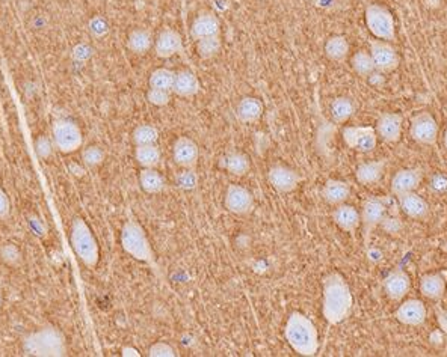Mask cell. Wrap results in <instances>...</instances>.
Masks as SVG:
<instances>
[{"instance_id": "cell-1", "label": "cell", "mask_w": 447, "mask_h": 357, "mask_svg": "<svg viewBox=\"0 0 447 357\" xmlns=\"http://www.w3.org/2000/svg\"><path fill=\"white\" fill-rule=\"evenodd\" d=\"M352 309L351 288L343 279V276L333 273L323 281V303L322 314L330 324L345 321Z\"/></svg>"}, {"instance_id": "cell-2", "label": "cell", "mask_w": 447, "mask_h": 357, "mask_svg": "<svg viewBox=\"0 0 447 357\" xmlns=\"http://www.w3.org/2000/svg\"><path fill=\"white\" fill-rule=\"evenodd\" d=\"M284 335L288 346L301 356H314L319 350L318 328L304 314L293 312L288 316Z\"/></svg>"}, {"instance_id": "cell-3", "label": "cell", "mask_w": 447, "mask_h": 357, "mask_svg": "<svg viewBox=\"0 0 447 357\" xmlns=\"http://www.w3.org/2000/svg\"><path fill=\"white\" fill-rule=\"evenodd\" d=\"M23 350L29 356H64L67 351L62 333L54 327H44L26 336Z\"/></svg>"}, {"instance_id": "cell-4", "label": "cell", "mask_w": 447, "mask_h": 357, "mask_svg": "<svg viewBox=\"0 0 447 357\" xmlns=\"http://www.w3.org/2000/svg\"><path fill=\"white\" fill-rule=\"evenodd\" d=\"M71 244L76 255L79 257L86 267H96L99 262V244L96 237L88 227V223L76 217L71 224Z\"/></svg>"}, {"instance_id": "cell-5", "label": "cell", "mask_w": 447, "mask_h": 357, "mask_svg": "<svg viewBox=\"0 0 447 357\" xmlns=\"http://www.w3.org/2000/svg\"><path fill=\"white\" fill-rule=\"evenodd\" d=\"M121 244L126 252L138 261L150 262L153 259V250L149 238L139 223L129 220L121 229Z\"/></svg>"}, {"instance_id": "cell-6", "label": "cell", "mask_w": 447, "mask_h": 357, "mask_svg": "<svg viewBox=\"0 0 447 357\" xmlns=\"http://www.w3.org/2000/svg\"><path fill=\"white\" fill-rule=\"evenodd\" d=\"M366 24L371 33L384 41H393L396 38V24L391 12L383 5H369L366 8Z\"/></svg>"}, {"instance_id": "cell-7", "label": "cell", "mask_w": 447, "mask_h": 357, "mask_svg": "<svg viewBox=\"0 0 447 357\" xmlns=\"http://www.w3.org/2000/svg\"><path fill=\"white\" fill-rule=\"evenodd\" d=\"M82 131L73 121L59 119L54 124V143L61 152H74L82 147Z\"/></svg>"}, {"instance_id": "cell-8", "label": "cell", "mask_w": 447, "mask_h": 357, "mask_svg": "<svg viewBox=\"0 0 447 357\" xmlns=\"http://www.w3.org/2000/svg\"><path fill=\"white\" fill-rule=\"evenodd\" d=\"M361 224L364 229V240L366 243H369L371 234L379 227L381 223L384 222L387 216V201L384 197H376L372 196L369 200H366L363 202V209H361Z\"/></svg>"}, {"instance_id": "cell-9", "label": "cell", "mask_w": 447, "mask_h": 357, "mask_svg": "<svg viewBox=\"0 0 447 357\" xmlns=\"http://www.w3.org/2000/svg\"><path fill=\"white\" fill-rule=\"evenodd\" d=\"M371 56L375 63L376 73L386 74L391 73L399 67V55L390 41L384 39H372L371 41Z\"/></svg>"}, {"instance_id": "cell-10", "label": "cell", "mask_w": 447, "mask_h": 357, "mask_svg": "<svg viewBox=\"0 0 447 357\" xmlns=\"http://www.w3.org/2000/svg\"><path fill=\"white\" fill-rule=\"evenodd\" d=\"M410 136L420 145H436L438 139V123L429 112H420L411 119Z\"/></svg>"}, {"instance_id": "cell-11", "label": "cell", "mask_w": 447, "mask_h": 357, "mask_svg": "<svg viewBox=\"0 0 447 357\" xmlns=\"http://www.w3.org/2000/svg\"><path fill=\"white\" fill-rule=\"evenodd\" d=\"M345 143L357 152H372L378 143V135L373 127H346L343 130Z\"/></svg>"}, {"instance_id": "cell-12", "label": "cell", "mask_w": 447, "mask_h": 357, "mask_svg": "<svg viewBox=\"0 0 447 357\" xmlns=\"http://www.w3.org/2000/svg\"><path fill=\"white\" fill-rule=\"evenodd\" d=\"M396 320L405 326H422L426 321L428 309L422 300L411 299L403 301L402 305L394 312Z\"/></svg>"}, {"instance_id": "cell-13", "label": "cell", "mask_w": 447, "mask_h": 357, "mask_svg": "<svg viewBox=\"0 0 447 357\" xmlns=\"http://www.w3.org/2000/svg\"><path fill=\"white\" fill-rule=\"evenodd\" d=\"M254 205L253 193L248 189L231 184L226 192V208L233 214H246Z\"/></svg>"}, {"instance_id": "cell-14", "label": "cell", "mask_w": 447, "mask_h": 357, "mask_svg": "<svg viewBox=\"0 0 447 357\" xmlns=\"http://www.w3.org/2000/svg\"><path fill=\"white\" fill-rule=\"evenodd\" d=\"M411 279L402 269H394L384 279V291L390 300L401 301L410 293Z\"/></svg>"}, {"instance_id": "cell-15", "label": "cell", "mask_w": 447, "mask_h": 357, "mask_svg": "<svg viewBox=\"0 0 447 357\" xmlns=\"http://www.w3.org/2000/svg\"><path fill=\"white\" fill-rule=\"evenodd\" d=\"M423 172L420 167H411V169H402L391 180V193L394 196H401L403 193L416 192L422 182Z\"/></svg>"}, {"instance_id": "cell-16", "label": "cell", "mask_w": 447, "mask_h": 357, "mask_svg": "<svg viewBox=\"0 0 447 357\" xmlns=\"http://www.w3.org/2000/svg\"><path fill=\"white\" fill-rule=\"evenodd\" d=\"M268 178H269V182L272 184V187L277 189L281 193L293 192L301 181V177L295 169L283 166V165L271 167Z\"/></svg>"}, {"instance_id": "cell-17", "label": "cell", "mask_w": 447, "mask_h": 357, "mask_svg": "<svg viewBox=\"0 0 447 357\" xmlns=\"http://www.w3.org/2000/svg\"><path fill=\"white\" fill-rule=\"evenodd\" d=\"M173 157L174 162L183 169H195L196 163H199L200 150L196 147V143L189 138H180L176 140L173 148Z\"/></svg>"}, {"instance_id": "cell-18", "label": "cell", "mask_w": 447, "mask_h": 357, "mask_svg": "<svg viewBox=\"0 0 447 357\" xmlns=\"http://www.w3.org/2000/svg\"><path fill=\"white\" fill-rule=\"evenodd\" d=\"M403 118L399 113H383L376 123V135L387 143H394L401 139Z\"/></svg>"}, {"instance_id": "cell-19", "label": "cell", "mask_w": 447, "mask_h": 357, "mask_svg": "<svg viewBox=\"0 0 447 357\" xmlns=\"http://www.w3.org/2000/svg\"><path fill=\"white\" fill-rule=\"evenodd\" d=\"M399 200V205L402 208L403 213L416 220H423L429 216V205L428 202L423 200L422 196H418L416 192H410V193H403L401 196H398Z\"/></svg>"}, {"instance_id": "cell-20", "label": "cell", "mask_w": 447, "mask_h": 357, "mask_svg": "<svg viewBox=\"0 0 447 357\" xmlns=\"http://www.w3.org/2000/svg\"><path fill=\"white\" fill-rule=\"evenodd\" d=\"M333 220L337 227L345 232L357 231V228L361 224V216L357 208L346 204L337 205V208L333 211Z\"/></svg>"}, {"instance_id": "cell-21", "label": "cell", "mask_w": 447, "mask_h": 357, "mask_svg": "<svg viewBox=\"0 0 447 357\" xmlns=\"http://www.w3.org/2000/svg\"><path fill=\"white\" fill-rule=\"evenodd\" d=\"M420 293L429 300L440 301L446 293V276L443 273H429L422 276Z\"/></svg>"}, {"instance_id": "cell-22", "label": "cell", "mask_w": 447, "mask_h": 357, "mask_svg": "<svg viewBox=\"0 0 447 357\" xmlns=\"http://www.w3.org/2000/svg\"><path fill=\"white\" fill-rule=\"evenodd\" d=\"M156 55L159 58H171L174 56L176 53L181 51L183 48V43H181V36L176 32V31H164L159 38L156 41Z\"/></svg>"}, {"instance_id": "cell-23", "label": "cell", "mask_w": 447, "mask_h": 357, "mask_svg": "<svg viewBox=\"0 0 447 357\" xmlns=\"http://www.w3.org/2000/svg\"><path fill=\"white\" fill-rule=\"evenodd\" d=\"M351 195V187L346 181L328 180L322 189V197L330 205L345 204Z\"/></svg>"}, {"instance_id": "cell-24", "label": "cell", "mask_w": 447, "mask_h": 357, "mask_svg": "<svg viewBox=\"0 0 447 357\" xmlns=\"http://www.w3.org/2000/svg\"><path fill=\"white\" fill-rule=\"evenodd\" d=\"M386 160H378V162H369L363 163L355 170V178L363 186H371V184L378 182L384 175L386 170Z\"/></svg>"}, {"instance_id": "cell-25", "label": "cell", "mask_w": 447, "mask_h": 357, "mask_svg": "<svg viewBox=\"0 0 447 357\" xmlns=\"http://www.w3.org/2000/svg\"><path fill=\"white\" fill-rule=\"evenodd\" d=\"M173 90L180 97H194L199 94L200 82L191 71H180L176 74Z\"/></svg>"}, {"instance_id": "cell-26", "label": "cell", "mask_w": 447, "mask_h": 357, "mask_svg": "<svg viewBox=\"0 0 447 357\" xmlns=\"http://www.w3.org/2000/svg\"><path fill=\"white\" fill-rule=\"evenodd\" d=\"M219 33V23L215 16L204 14L196 19L192 24V36L199 41V39L216 36Z\"/></svg>"}, {"instance_id": "cell-27", "label": "cell", "mask_w": 447, "mask_h": 357, "mask_svg": "<svg viewBox=\"0 0 447 357\" xmlns=\"http://www.w3.org/2000/svg\"><path fill=\"white\" fill-rule=\"evenodd\" d=\"M139 184L147 193H161L165 189V180L154 167H144L139 174Z\"/></svg>"}, {"instance_id": "cell-28", "label": "cell", "mask_w": 447, "mask_h": 357, "mask_svg": "<svg viewBox=\"0 0 447 357\" xmlns=\"http://www.w3.org/2000/svg\"><path fill=\"white\" fill-rule=\"evenodd\" d=\"M349 53V43L345 36L336 35L328 39L325 44V55L330 61L341 62L345 61Z\"/></svg>"}, {"instance_id": "cell-29", "label": "cell", "mask_w": 447, "mask_h": 357, "mask_svg": "<svg viewBox=\"0 0 447 357\" xmlns=\"http://www.w3.org/2000/svg\"><path fill=\"white\" fill-rule=\"evenodd\" d=\"M263 113V104L258 98L245 97L238 105V116L243 123H254Z\"/></svg>"}, {"instance_id": "cell-30", "label": "cell", "mask_w": 447, "mask_h": 357, "mask_svg": "<svg viewBox=\"0 0 447 357\" xmlns=\"http://www.w3.org/2000/svg\"><path fill=\"white\" fill-rule=\"evenodd\" d=\"M136 162L142 167H156L161 163V151L156 147V143L153 145H138L135 151Z\"/></svg>"}, {"instance_id": "cell-31", "label": "cell", "mask_w": 447, "mask_h": 357, "mask_svg": "<svg viewBox=\"0 0 447 357\" xmlns=\"http://www.w3.org/2000/svg\"><path fill=\"white\" fill-rule=\"evenodd\" d=\"M224 167L233 175H245L249 169V160L243 152L233 151L224 157Z\"/></svg>"}, {"instance_id": "cell-32", "label": "cell", "mask_w": 447, "mask_h": 357, "mask_svg": "<svg viewBox=\"0 0 447 357\" xmlns=\"http://www.w3.org/2000/svg\"><path fill=\"white\" fill-rule=\"evenodd\" d=\"M353 110H355L353 103L345 97L336 98L331 104V116L334 119V123L337 124L346 123L348 119L353 115Z\"/></svg>"}, {"instance_id": "cell-33", "label": "cell", "mask_w": 447, "mask_h": 357, "mask_svg": "<svg viewBox=\"0 0 447 357\" xmlns=\"http://www.w3.org/2000/svg\"><path fill=\"white\" fill-rule=\"evenodd\" d=\"M352 68L361 77H371L376 70L371 53L357 51L352 56Z\"/></svg>"}, {"instance_id": "cell-34", "label": "cell", "mask_w": 447, "mask_h": 357, "mask_svg": "<svg viewBox=\"0 0 447 357\" xmlns=\"http://www.w3.org/2000/svg\"><path fill=\"white\" fill-rule=\"evenodd\" d=\"M129 48L135 53H146L151 47V35L146 29H136L129 35Z\"/></svg>"}, {"instance_id": "cell-35", "label": "cell", "mask_w": 447, "mask_h": 357, "mask_svg": "<svg viewBox=\"0 0 447 357\" xmlns=\"http://www.w3.org/2000/svg\"><path fill=\"white\" fill-rule=\"evenodd\" d=\"M176 74L166 68L156 70L150 77V88L154 89H164V90H173Z\"/></svg>"}, {"instance_id": "cell-36", "label": "cell", "mask_w": 447, "mask_h": 357, "mask_svg": "<svg viewBox=\"0 0 447 357\" xmlns=\"http://www.w3.org/2000/svg\"><path fill=\"white\" fill-rule=\"evenodd\" d=\"M159 139V131H157L153 125L144 124L135 128L134 131V142L138 145H153Z\"/></svg>"}, {"instance_id": "cell-37", "label": "cell", "mask_w": 447, "mask_h": 357, "mask_svg": "<svg viewBox=\"0 0 447 357\" xmlns=\"http://www.w3.org/2000/svg\"><path fill=\"white\" fill-rule=\"evenodd\" d=\"M219 47H221V41L216 35V36H209V38L199 39V46H196V50H199V53L203 58H212L219 51Z\"/></svg>"}, {"instance_id": "cell-38", "label": "cell", "mask_w": 447, "mask_h": 357, "mask_svg": "<svg viewBox=\"0 0 447 357\" xmlns=\"http://www.w3.org/2000/svg\"><path fill=\"white\" fill-rule=\"evenodd\" d=\"M177 186L183 190H194L199 184V175H196L195 169H185L183 167L181 172H179L177 175Z\"/></svg>"}, {"instance_id": "cell-39", "label": "cell", "mask_w": 447, "mask_h": 357, "mask_svg": "<svg viewBox=\"0 0 447 357\" xmlns=\"http://www.w3.org/2000/svg\"><path fill=\"white\" fill-rule=\"evenodd\" d=\"M82 160L85 163V166L88 167H96L99 165L103 163L104 160V152L101 148L99 147H88L84 150L82 152Z\"/></svg>"}, {"instance_id": "cell-40", "label": "cell", "mask_w": 447, "mask_h": 357, "mask_svg": "<svg viewBox=\"0 0 447 357\" xmlns=\"http://www.w3.org/2000/svg\"><path fill=\"white\" fill-rule=\"evenodd\" d=\"M0 258H2L8 266H17L21 259V254L16 244L6 243L0 247Z\"/></svg>"}, {"instance_id": "cell-41", "label": "cell", "mask_w": 447, "mask_h": 357, "mask_svg": "<svg viewBox=\"0 0 447 357\" xmlns=\"http://www.w3.org/2000/svg\"><path fill=\"white\" fill-rule=\"evenodd\" d=\"M176 354V350L166 342H156L149 350V356L153 357H174Z\"/></svg>"}, {"instance_id": "cell-42", "label": "cell", "mask_w": 447, "mask_h": 357, "mask_svg": "<svg viewBox=\"0 0 447 357\" xmlns=\"http://www.w3.org/2000/svg\"><path fill=\"white\" fill-rule=\"evenodd\" d=\"M147 98L154 105H166L169 103V90L150 88L149 94H147Z\"/></svg>"}, {"instance_id": "cell-43", "label": "cell", "mask_w": 447, "mask_h": 357, "mask_svg": "<svg viewBox=\"0 0 447 357\" xmlns=\"http://www.w3.org/2000/svg\"><path fill=\"white\" fill-rule=\"evenodd\" d=\"M54 145H55V143H51V140H50L49 138L41 136V138H39V139L36 140V145H35L36 154H38L39 157H41V158L50 157L51 152H54Z\"/></svg>"}, {"instance_id": "cell-44", "label": "cell", "mask_w": 447, "mask_h": 357, "mask_svg": "<svg viewBox=\"0 0 447 357\" xmlns=\"http://www.w3.org/2000/svg\"><path fill=\"white\" fill-rule=\"evenodd\" d=\"M89 31L94 36H103V35L108 33L109 26L106 23V20H103L101 17H96L89 23Z\"/></svg>"}, {"instance_id": "cell-45", "label": "cell", "mask_w": 447, "mask_h": 357, "mask_svg": "<svg viewBox=\"0 0 447 357\" xmlns=\"http://www.w3.org/2000/svg\"><path fill=\"white\" fill-rule=\"evenodd\" d=\"M9 211H11L9 197H8V195L2 189H0V219L8 217Z\"/></svg>"}, {"instance_id": "cell-46", "label": "cell", "mask_w": 447, "mask_h": 357, "mask_svg": "<svg viewBox=\"0 0 447 357\" xmlns=\"http://www.w3.org/2000/svg\"><path fill=\"white\" fill-rule=\"evenodd\" d=\"M91 55V50L86 46H79L74 48V58L76 59H86Z\"/></svg>"}, {"instance_id": "cell-47", "label": "cell", "mask_w": 447, "mask_h": 357, "mask_svg": "<svg viewBox=\"0 0 447 357\" xmlns=\"http://www.w3.org/2000/svg\"><path fill=\"white\" fill-rule=\"evenodd\" d=\"M123 356H139V353L135 348H123Z\"/></svg>"}, {"instance_id": "cell-48", "label": "cell", "mask_w": 447, "mask_h": 357, "mask_svg": "<svg viewBox=\"0 0 447 357\" xmlns=\"http://www.w3.org/2000/svg\"><path fill=\"white\" fill-rule=\"evenodd\" d=\"M444 147L447 150V130H446V133H444Z\"/></svg>"}, {"instance_id": "cell-49", "label": "cell", "mask_w": 447, "mask_h": 357, "mask_svg": "<svg viewBox=\"0 0 447 357\" xmlns=\"http://www.w3.org/2000/svg\"><path fill=\"white\" fill-rule=\"evenodd\" d=\"M0 305H2V294H0Z\"/></svg>"}]
</instances>
